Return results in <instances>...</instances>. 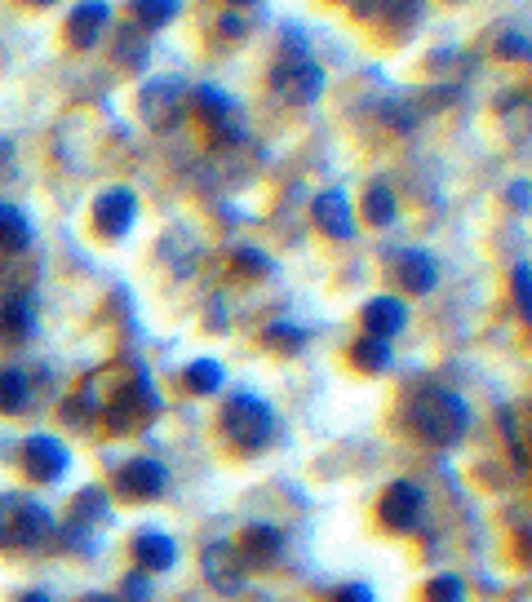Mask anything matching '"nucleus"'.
Segmentation results:
<instances>
[{"mask_svg":"<svg viewBox=\"0 0 532 602\" xmlns=\"http://www.w3.org/2000/svg\"><path fill=\"white\" fill-rule=\"evenodd\" d=\"M404 421L409 430L431 443V448H458L466 434H471V403L449 390V385H422L409 394V408H404Z\"/></svg>","mask_w":532,"mask_h":602,"instance_id":"f257e3e1","label":"nucleus"},{"mask_svg":"<svg viewBox=\"0 0 532 602\" xmlns=\"http://www.w3.org/2000/svg\"><path fill=\"white\" fill-rule=\"evenodd\" d=\"M271 89H275L289 107H311V102H320V93H324V67L311 58L307 36H302L298 27H284L280 58H275V67H271Z\"/></svg>","mask_w":532,"mask_h":602,"instance_id":"f03ea898","label":"nucleus"},{"mask_svg":"<svg viewBox=\"0 0 532 602\" xmlns=\"http://www.w3.org/2000/svg\"><path fill=\"white\" fill-rule=\"evenodd\" d=\"M58 519L27 492H0V550H40L53 541Z\"/></svg>","mask_w":532,"mask_h":602,"instance_id":"7ed1b4c3","label":"nucleus"},{"mask_svg":"<svg viewBox=\"0 0 532 602\" xmlns=\"http://www.w3.org/2000/svg\"><path fill=\"white\" fill-rule=\"evenodd\" d=\"M222 434L240 452H262L275 439V408L249 390H235L222 408Z\"/></svg>","mask_w":532,"mask_h":602,"instance_id":"20e7f679","label":"nucleus"},{"mask_svg":"<svg viewBox=\"0 0 532 602\" xmlns=\"http://www.w3.org/2000/svg\"><path fill=\"white\" fill-rule=\"evenodd\" d=\"M107 519H111L107 492H102V488H84V492H76L67 519L53 528V545H58V550H80V554H84V550H93V532H102Z\"/></svg>","mask_w":532,"mask_h":602,"instance_id":"39448f33","label":"nucleus"},{"mask_svg":"<svg viewBox=\"0 0 532 602\" xmlns=\"http://www.w3.org/2000/svg\"><path fill=\"white\" fill-rule=\"evenodd\" d=\"M18 465L36 488H49V483H62V474L71 470V452L53 434H31L18 448Z\"/></svg>","mask_w":532,"mask_h":602,"instance_id":"423d86ee","label":"nucleus"},{"mask_svg":"<svg viewBox=\"0 0 532 602\" xmlns=\"http://www.w3.org/2000/svg\"><path fill=\"white\" fill-rule=\"evenodd\" d=\"M155 412H160V394L151 390L147 372H138V381L120 385V394L111 399V408H107V425H111L116 434H124V430H147Z\"/></svg>","mask_w":532,"mask_h":602,"instance_id":"0eeeda50","label":"nucleus"},{"mask_svg":"<svg viewBox=\"0 0 532 602\" xmlns=\"http://www.w3.org/2000/svg\"><path fill=\"white\" fill-rule=\"evenodd\" d=\"M378 519H382V528H387V532H395V536H413V532L422 528V519H426V492H422L418 483H409V479H395V483L382 492Z\"/></svg>","mask_w":532,"mask_h":602,"instance_id":"6e6552de","label":"nucleus"},{"mask_svg":"<svg viewBox=\"0 0 532 602\" xmlns=\"http://www.w3.org/2000/svg\"><path fill=\"white\" fill-rule=\"evenodd\" d=\"M89 218H93V231H98L102 240H124V235L133 231V222H138V195H133L129 187H107V191L93 200Z\"/></svg>","mask_w":532,"mask_h":602,"instance_id":"1a4fd4ad","label":"nucleus"},{"mask_svg":"<svg viewBox=\"0 0 532 602\" xmlns=\"http://www.w3.org/2000/svg\"><path fill=\"white\" fill-rule=\"evenodd\" d=\"M200 568H204V581L213 585V594H222V599H235L249 585V563H244V554L231 541H213L204 550Z\"/></svg>","mask_w":532,"mask_h":602,"instance_id":"9d476101","label":"nucleus"},{"mask_svg":"<svg viewBox=\"0 0 532 602\" xmlns=\"http://www.w3.org/2000/svg\"><path fill=\"white\" fill-rule=\"evenodd\" d=\"M187 116V84L173 76H160L142 89V120L151 129H178V120Z\"/></svg>","mask_w":532,"mask_h":602,"instance_id":"9b49d317","label":"nucleus"},{"mask_svg":"<svg viewBox=\"0 0 532 602\" xmlns=\"http://www.w3.org/2000/svg\"><path fill=\"white\" fill-rule=\"evenodd\" d=\"M116 492L124 501H160L169 492V470L155 456H133L116 470Z\"/></svg>","mask_w":532,"mask_h":602,"instance_id":"f8f14e48","label":"nucleus"},{"mask_svg":"<svg viewBox=\"0 0 532 602\" xmlns=\"http://www.w3.org/2000/svg\"><path fill=\"white\" fill-rule=\"evenodd\" d=\"M311 222L320 227V235L338 240V244H351L360 235V222H355V209L342 191H320L315 204H311Z\"/></svg>","mask_w":532,"mask_h":602,"instance_id":"ddd939ff","label":"nucleus"},{"mask_svg":"<svg viewBox=\"0 0 532 602\" xmlns=\"http://www.w3.org/2000/svg\"><path fill=\"white\" fill-rule=\"evenodd\" d=\"M391 271H395L400 289H409L413 298H426V293H435V284H440V262H435L426 249H400V253L391 258Z\"/></svg>","mask_w":532,"mask_h":602,"instance_id":"4468645a","label":"nucleus"},{"mask_svg":"<svg viewBox=\"0 0 532 602\" xmlns=\"http://www.w3.org/2000/svg\"><path fill=\"white\" fill-rule=\"evenodd\" d=\"M187 107H195V116H200L222 142H231V116H235V102H231L227 89H218V84H195V89L187 93Z\"/></svg>","mask_w":532,"mask_h":602,"instance_id":"2eb2a0df","label":"nucleus"},{"mask_svg":"<svg viewBox=\"0 0 532 602\" xmlns=\"http://www.w3.org/2000/svg\"><path fill=\"white\" fill-rule=\"evenodd\" d=\"M129 554H133L138 572H147V576H155V572H173V563H178V541H173L169 532H160V528H147V532H138V536H133Z\"/></svg>","mask_w":532,"mask_h":602,"instance_id":"dca6fc26","label":"nucleus"},{"mask_svg":"<svg viewBox=\"0 0 532 602\" xmlns=\"http://www.w3.org/2000/svg\"><path fill=\"white\" fill-rule=\"evenodd\" d=\"M360 319H364V337L391 341V337H400V332L409 328V305L400 298H373V301H364Z\"/></svg>","mask_w":532,"mask_h":602,"instance_id":"f3484780","label":"nucleus"},{"mask_svg":"<svg viewBox=\"0 0 532 602\" xmlns=\"http://www.w3.org/2000/svg\"><path fill=\"white\" fill-rule=\"evenodd\" d=\"M235 550L244 554L249 568H271L284 559V532L275 523H253V528H244V541Z\"/></svg>","mask_w":532,"mask_h":602,"instance_id":"a211bd4d","label":"nucleus"},{"mask_svg":"<svg viewBox=\"0 0 532 602\" xmlns=\"http://www.w3.org/2000/svg\"><path fill=\"white\" fill-rule=\"evenodd\" d=\"M107 22H111V4H107V0H89V4H76V9H71L67 36H71L76 49H93V44L102 40Z\"/></svg>","mask_w":532,"mask_h":602,"instance_id":"6ab92c4d","label":"nucleus"},{"mask_svg":"<svg viewBox=\"0 0 532 602\" xmlns=\"http://www.w3.org/2000/svg\"><path fill=\"white\" fill-rule=\"evenodd\" d=\"M31 399H36L31 377H27L18 363H0V412H4V417H18V412L31 408Z\"/></svg>","mask_w":532,"mask_h":602,"instance_id":"aec40b11","label":"nucleus"},{"mask_svg":"<svg viewBox=\"0 0 532 602\" xmlns=\"http://www.w3.org/2000/svg\"><path fill=\"white\" fill-rule=\"evenodd\" d=\"M31 332H36L31 305L22 298L0 301V341H4V345H18V341H31Z\"/></svg>","mask_w":532,"mask_h":602,"instance_id":"412c9836","label":"nucleus"},{"mask_svg":"<svg viewBox=\"0 0 532 602\" xmlns=\"http://www.w3.org/2000/svg\"><path fill=\"white\" fill-rule=\"evenodd\" d=\"M31 249V222L18 204L0 200V253H27Z\"/></svg>","mask_w":532,"mask_h":602,"instance_id":"4be33fe9","label":"nucleus"},{"mask_svg":"<svg viewBox=\"0 0 532 602\" xmlns=\"http://www.w3.org/2000/svg\"><path fill=\"white\" fill-rule=\"evenodd\" d=\"M364 218H369V227H395L400 200H395V191H391L387 182H373V187L364 191Z\"/></svg>","mask_w":532,"mask_h":602,"instance_id":"5701e85b","label":"nucleus"},{"mask_svg":"<svg viewBox=\"0 0 532 602\" xmlns=\"http://www.w3.org/2000/svg\"><path fill=\"white\" fill-rule=\"evenodd\" d=\"M351 363L360 368V372H387L391 363H395V350H391V341H378V337H360L355 345H351Z\"/></svg>","mask_w":532,"mask_h":602,"instance_id":"b1692460","label":"nucleus"},{"mask_svg":"<svg viewBox=\"0 0 532 602\" xmlns=\"http://www.w3.org/2000/svg\"><path fill=\"white\" fill-rule=\"evenodd\" d=\"M182 385H187L191 394H218V390L227 385V372H222L218 359H195V363L182 372Z\"/></svg>","mask_w":532,"mask_h":602,"instance_id":"393cba45","label":"nucleus"},{"mask_svg":"<svg viewBox=\"0 0 532 602\" xmlns=\"http://www.w3.org/2000/svg\"><path fill=\"white\" fill-rule=\"evenodd\" d=\"M129 13H133V22H138V31L147 36V31H160V27H169V22L182 13V4H173V0H164V4H133Z\"/></svg>","mask_w":532,"mask_h":602,"instance_id":"a878e982","label":"nucleus"},{"mask_svg":"<svg viewBox=\"0 0 532 602\" xmlns=\"http://www.w3.org/2000/svg\"><path fill=\"white\" fill-rule=\"evenodd\" d=\"M422 599L426 602H466V581H462L458 572H440V576L426 581Z\"/></svg>","mask_w":532,"mask_h":602,"instance_id":"bb28decb","label":"nucleus"},{"mask_svg":"<svg viewBox=\"0 0 532 602\" xmlns=\"http://www.w3.org/2000/svg\"><path fill=\"white\" fill-rule=\"evenodd\" d=\"M231 267L244 271V275H271V271H275V262H271L267 253H258L253 244H235V249H231Z\"/></svg>","mask_w":532,"mask_h":602,"instance_id":"cd10ccee","label":"nucleus"},{"mask_svg":"<svg viewBox=\"0 0 532 602\" xmlns=\"http://www.w3.org/2000/svg\"><path fill=\"white\" fill-rule=\"evenodd\" d=\"M116 58H120L129 71H142V67H147V40H142V31H138V27L120 36V49H116Z\"/></svg>","mask_w":532,"mask_h":602,"instance_id":"c85d7f7f","label":"nucleus"},{"mask_svg":"<svg viewBox=\"0 0 532 602\" xmlns=\"http://www.w3.org/2000/svg\"><path fill=\"white\" fill-rule=\"evenodd\" d=\"M267 341L280 345V354H298L307 345V332L293 328V323H267Z\"/></svg>","mask_w":532,"mask_h":602,"instance_id":"c756f323","label":"nucleus"},{"mask_svg":"<svg viewBox=\"0 0 532 602\" xmlns=\"http://www.w3.org/2000/svg\"><path fill=\"white\" fill-rule=\"evenodd\" d=\"M532 271L529 262L524 267H515V275H511V289H515V298H520V319H532Z\"/></svg>","mask_w":532,"mask_h":602,"instance_id":"7c9ffc66","label":"nucleus"},{"mask_svg":"<svg viewBox=\"0 0 532 602\" xmlns=\"http://www.w3.org/2000/svg\"><path fill=\"white\" fill-rule=\"evenodd\" d=\"M498 53H502V58H520V62H529V31H506V36H502V44H498Z\"/></svg>","mask_w":532,"mask_h":602,"instance_id":"2f4dec72","label":"nucleus"},{"mask_svg":"<svg viewBox=\"0 0 532 602\" xmlns=\"http://www.w3.org/2000/svg\"><path fill=\"white\" fill-rule=\"evenodd\" d=\"M151 599V576L147 572H129L124 576V599L120 602H147Z\"/></svg>","mask_w":532,"mask_h":602,"instance_id":"473e14b6","label":"nucleus"},{"mask_svg":"<svg viewBox=\"0 0 532 602\" xmlns=\"http://www.w3.org/2000/svg\"><path fill=\"white\" fill-rule=\"evenodd\" d=\"M333 602H378V594L369 590V585H342V590H333Z\"/></svg>","mask_w":532,"mask_h":602,"instance_id":"72a5a7b5","label":"nucleus"},{"mask_svg":"<svg viewBox=\"0 0 532 602\" xmlns=\"http://www.w3.org/2000/svg\"><path fill=\"white\" fill-rule=\"evenodd\" d=\"M506 200L515 204V213H529L532 209V187H529V178H520L511 191H506Z\"/></svg>","mask_w":532,"mask_h":602,"instance_id":"f704fd0d","label":"nucleus"},{"mask_svg":"<svg viewBox=\"0 0 532 602\" xmlns=\"http://www.w3.org/2000/svg\"><path fill=\"white\" fill-rule=\"evenodd\" d=\"M13 602H53V599H49L44 590H27V594H18Z\"/></svg>","mask_w":532,"mask_h":602,"instance_id":"c9c22d12","label":"nucleus"},{"mask_svg":"<svg viewBox=\"0 0 532 602\" xmlns=\"http://www.w3.org/2000/svg\"><path fill=\"white\" fill-rule=\"evenodd\" d=\"M9 155H13V142H0V164H4Z\"/></svg>","mask_w":532,"mask_h":602,"instance_id":"e433bc0d","label":"nucleus"},{"mask_svg":"<svg viewBox=\"0 0 532 602\" xmlns=\"http://www.w3.org/2000/svg\"><path fill=\"white\" fill-rule=\"evenodd\" d=\"M84 602H120V599H111V594H89Z\"/></svg>","mask_w":532,"mask_h":602,"instance_id":"4c0bfd02","label":"nucleus"}]
</instances>
